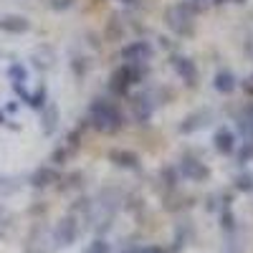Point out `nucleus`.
I'll return each mask as SVG.
<instances>
[{
    "label": "nucleus",
    "mask_w": 253,
    "mask_h": 253,
    "mask_svg": "<svg viewBox=\"0 0 253 253\" xmlns=\"http://www.w3.org/2000/svg\"><path fill=\"white\" fill-rule=\"evenodd\" d=\"M89 122L96 132L101 134H117L124 126V117L119 112L117 104H112L109 99H94L89 107Z\"/></svg>",
    "instance_id": "1"
},
{
    "label": "nucleus",
    "mask_w": 253,
    "mask_h": 253,
    "mask_svg": "<svg viewBox=\"0 0 253 253\" xmlns=\"http://www.w3.org/2000/svg\"><path fill=\"white\" fill-rule=\"evenodd\" d=\"M165 23L175 36L180 38H187L195 33V5L190 3H177V5H170L165 10Z\"/></svg>",
    "instance_id": "2"
},
{
    "label": "nucleus",
    "mask_w": 253,
    "mask_h": 253,
    "mask_svg": "<svg viewBox=\"0 0 253 253\" xmlns=\"http://www.w3.org/2000/svg\"><path fill=\"white\" fill-rule=\"evenodd\" d=\"M139 79H142V66L139 63H122V66L109 76V89L122 96V94L129 91V86L137 84Z\"/></svg>",
    "instance_id": "3"
},
{
    "label": "nucleus",
    "mask_w": 253,
    "mask_h": 253,
    "mask_svg": "<svg viewBox=\"0 0 253 253\" xmlns=\"http://www.w3.org/2000/svg\"><path fill=\"white\" fill-rule=\"evenodd\" d=\"M79 233H81V228H79L76 215H63V218L53 225L51 238H53V246H58V248H69V246L76 243Z\"/></svg>",
    "instance_id": "4"
},
{
    "label": "nucleus",
    "mask_w": 253,
    "mask_h": 253,
    "mask_svg": "<svg viewBox=\"0 0 253 253\" xmlns=\"http://www.w3.org/2000/svg\"><path fill=\"white\" fill-rule=\"evenodd\" d=\"M177 175L190 180V182H203L210 177V167L200 160H193V157H182L180 165H177Z\"/></svg>",
    "instance_id": "5"
},
{
    "label": "nucleus",
    "mask_w": 253,
    "mask_h": 253,
    "mask_svg": "<svg viewBox=\"0 0 253 253\" xmlns=\"http://www.w3.org/2000/svg\"><path fill=\"white\" fill-rule=\"evenodd\" d=\"M210 122H213V109H195L180 122L177 129H180V134H193V132L205 129Z\"/></svg>",
    "instance_id": "6"
},
{
    "label": "nucleus",
    "mask_w": 253,
    "mask_h": 253,
    "mask_svg": "<svg viewBox=\"0 0 253 253\" xmlns=\"http://www.w3.org/2000/svg\"><path fill=\"white\" fill-rule=\"evenodd\" d=\"M155 56V48L147 43V41H132L129 46H124L122 48V58H124V63H142L144 61H150Z\"/></svg>",
    "instance_id": "7"
},
{
    "label": "nucleus",
    "mask_w": 253,
    "mask_h": 253,
    "mask_svg": "<svg viewBox=\"0 0 253 253\" xmlns=\"http://www.w3.org/2000/svg\"><path fill=\"white\" fill-rule=\"evenodd\" d=\"M109 162L122 167V170H137L139 167V155L134 150H124V147H114L109 152Z\"/></svg>",
    "instance_id": "8"
},
{
    "label": "nucleus",
    "mask_w": 253,
    "mask_h": 253,
    "mask_svg": "<svg viewBox=\"0 0 253 253\" xmlns=\"http://www.w3.org/2000/svg\"><path fill=\"white\" fill-rule=\"evenodd\" d=\"M0 31L3 33H13V36H20V33H26L31 31V20L26 15H0Z\"/></svg>",
    "instance_id": "9"
},
{
    "label": "nucleus",
    "mask_w": 253,
    "mask_h": 253,
    "mask_svg": "<svg viewBox=\"0 0 253 253\" xmlns=\"http://www.w3.org/2000/svg\"><path fill=\"white\" fill-rule=\"evenodd\" d=\"M172 66H175V71L180 74V79L187 84V86H195V84H198V66L187 56H175Z\"/></svg>",
    "instance_id": "10"
},
{
    "label": "nucleus",
    "mask_w": 253,
    "mask_h": 253,
    "mask_svg": "<svg viewBox=\"0 0 253 253\" xmlns=\"http://www.w3.org/2000/svg\"><path fill=\"white\" fill-rule=\"evenodd\" d=\"M213 144L220 155H230L236 150V134L228 129V126H218L215 134H213Z\"/></svg>",
    "instance_id": "11"
},
{
    "label": "nucleus",
    "mask_w": 253,
    "mask_h": 253,
    "mask_svg": "<svg viewBox=\"0 0 253 253\" xmlns=\"http://www.w3.org/2000/svg\"><path fill=\"white\" fill-rule=\"evenodd\" d=\"M155 112V101H152V94H142L134 99V117L137 122H147Z\"/></svg>",
    "instance_id": "12"
},
{
    "label": "nucleus",
    "mask_w": 253,
    "mask_h": 253,
    "mask_svg": "<svg viewBox=\"0 0 253 253\" xmlns=\"http://www.w3.org/2000/svg\"><path fill=\"white\" fill-rule=\"evenodd\" d=\"M58 182V172L53 170V167H38V170L31 175V185L33 187H48Z\"/></svg>",
    "instance_id": "13"
},
{
    "label": "nucleus",
    "mask_w": 253,
    "mask_h": 253,
    "mask_svg": "<svg viewBox=\"0 0 253 253\" xmlns=\"http://www.w3.org/2000/svg\"><path fill=\"white\" fill-rule=\"evenodd\" d=\"M213 84H215V89H218L220 94H230V91H236V86H238V81H236L233 71H228V69L218 71Z\"/></svg>",
    "instance_id": "14"
},
{
    "label": "nucleus",
    "mask_w": 253,
    "mask_h": 253,
    "mask_svg": "<svg viewBox=\"0 0 253 253\" xmlns=\"http://www.w3.org/2000/svg\"><path fill=\"white\" fill-rule=\"evenodd\" d=\"M41 124H43V132L46 134H53L56 132V124H58V109H56V104H48V107L41 112Z\"/></svg>",
    "instance_id": "15"
},
{
    "label": "nucleus",
    "mask_w": 253,
    "mask_h": 253,
    "mask_svg": "<svg viewBox=\"0 0 253 253\" xmlns=\"http://www.w3.org/2000/svg\"><path fill=\"white\" fill-rule=\"evenodd\" d=\"M112 251V246H109V241L107 238H104V236H96L86 248H84L81 253H109Z\"/></svg>",
    "instance_id": "16"
},
{
    "label": "nucleus",
    "mask_w": 253,
    "mask_h": 253,
    "mask_svg": "<svg viewBox=\"0 0 253 253\" xmlns=\"http://www.w3.org/2000/svg\"><path fill=\"white\" fill-rule=\"evenodd\" d=\"M43 99H46V86H38V89H36L33 94H28V99H26V101L31 104L33 109H41V107H43V104H46Z\"/></svg>",
    "instance_id": "17"
},
{
    "label": "nucleus",
    "mask_w": 253,
    "mask_h": 253,
    "mask_svg": "<svg viewBox=\"0 0 253 253\" xmlns=\"http://www.w3.org/2000/svg\"><path fill=\"white\" fill-rule=\"evenodd\" d=\"M236 190H243V193H251V190H253V177H251L248 172H241V175L236 177Z\"/></svg>",
    "instance_id": "18"
},
{
    "label": "nucleus",
    "mask_w": 253,
    "mask_h": 253,
    "mask_svg": "<svg viewBox=\"0 0 253 253\" xmlns=\"http://www.w3.org/2000/svg\"><path fill=\"white\" fill-rule=\"evenodd\" d=\"M10 79H13V84H15V81L26 84V69L18 66V63H13V66H10Z\"/></svg>",
    "instance_id": "19"
},
{
    "label": "nucleus",
    "mask_w": 253,
    "mask_h": 253,
    "mask_svg": "<svg viewBox=\"0 0 253 253\" xmlns=\"http://www.w3.org/2000/svg\"><path fill=\"white\" fill-rule=\"evenodd\" d=\"M48 5H51L53 10H66V8L74 5V0H48Z\"/></svg>",
    "instance_id": "20"
},
{
    "label": "nucleus",
    "mask_w": 253,
    "mask_h": 253,
    "mask_svg": "<svg viewBox=\"0 0 253 253\" xmlns=\"http://www.w3.org/2000/svg\"><path fill=\"white\" fill-rule=\"evenodd\" d=\"M137 253H167L162 246H155V243H150V246H139L137 248Z\"/></svg>",
    "instance_id": "21"
},
{
    "label": "nucleus",
    "mask_w": 253,
    "mask_h": 253,
    "mask_svg": "<svg viewBox=\"0 0 253 253\" xmlns=\"http://www.w3.org/2000/svg\"><path fill=\"white\" fill-rule=\"evenodd\" d=\"M66 157H69L66 150H56V152L51 155V162H53V165H63V162H66Z\"/></svg>",
    "instance_id": "22"
},
{
    "label": "nucleus",
    "mask_w": 253,
    "mask_h": 253,
    "mask_svg": "<svg viewBox=\"0 0 253 253\" xmlns=\"http://www.w3.org/2000/svg\"><path fill=\"white\" fill-rule=\"evenodd\" d=\"M243 91H246L248 96H253V74H251L248 79H243Z\"/></svg>",
    "instance_id": "23"
},
{
    "label": "nucleus",
    "mask_w": 253,
    "mask_h": 253,
    "mask_svg": "<svg viewBox=\"0 0 253 253\" xmlns=\"http://www.w3.org/2000/svg\"><path fill=\"white\" fill-rule=\"evenodd\" d=\"M195 3H198L200 8H210V5H220L223 0H195Z\"/></svg>",
    "instance_id": "24"
},
{
    "label": "nucleus",
    "mask_w": 253,
    "mask_h": 253,
    "mask_svg": "<svg viewBox=\"0 0 253 253\" xmlns=\"http://www.w3.org/2000/svg\"><path fill=\"white\" fill-rule=\"evenodd\" d=\"M122 5H137V0H119Z\"/></svg>",
    "instance_id": "25"
},
{
    "label": "nucleus",
    "mask_w": 253,
    "mask_h": 253,
    "mask_svg": "<svg viewBox=\"0 0 253 253\" xmlns=\"http://www.w3.org/2000/svg\"><path fill=\"white\" fill-rule=\"evenodd\" d=\"M119 253H137V248H134V246H129V248H124V251H119Z\"/></svg>",
    "instance_id": "26"
},
{
    "label": "nucleus",
    "mask_w": 253,
    "mask_h": 253,
    "mask_svg": "<svg viewBox=\"0 0 253 253\" xmlns=\"http://www.w3.org/2000/svg\"><path fill=\"white\" fill-rule=\"evenodd\" d=\"M248 51H251V53H253V41H251V43H248Z\"/></svg>",
    "instance_id": "27"
},
{
    "label": "nucleus",
    "mask_w": 253,
    "mask_h": 253,
    "mask_svg": "<svg viewBox=\"0 0 253 253\" xmlns=\"http://www.w3.org/2000/svg\"><path fill=\"white\" fill-rule=\"evenodd\" d=\"M0 215H3V208H0Z\"/></svg>",
    "instance_id": "28"
}]
</instances>
